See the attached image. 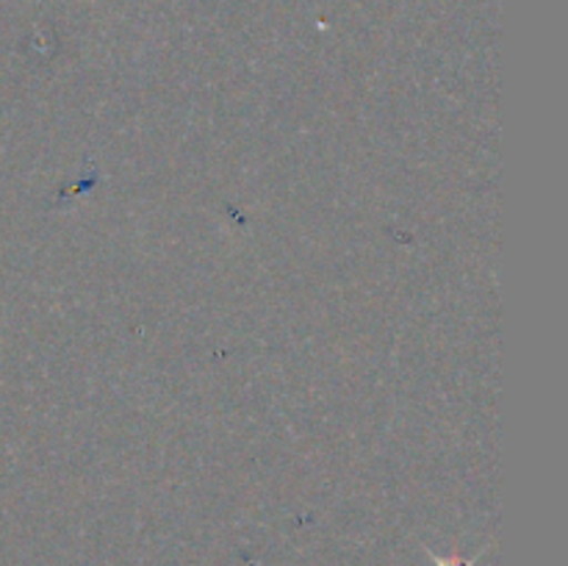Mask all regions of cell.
<instances>
[{"label":"cell","instance_id":"6da1fadb","mask_svg":"<svg viewBox=\"0 0 568 566\" xmlns=\"http://www.w3.org/2000/svg\"><path fill=\"white\" fill-rule=\"evenodd\" d=\"M433 560H436V566H466L464 564V560H460V558H436V555H433Z\"/></svg>","mask_w":568,"mask_h":566}]
</instances>
